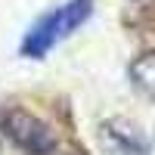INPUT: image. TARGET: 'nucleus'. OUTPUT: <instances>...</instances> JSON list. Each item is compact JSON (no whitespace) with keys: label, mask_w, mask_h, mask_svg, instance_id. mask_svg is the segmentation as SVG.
Returning a JSON list of instances; mask_svg holds the SVG:
<instances>
[{"label":"nucleus","mask_w":155,"mask_h":155,"mask_svg":"<svg viewBox=\"0 0 155 155\" xmlns=\"http://www.w3.org/2000/svg\"><path fill=\"white\" fill-rule=\"evenodd\" d=\"M0 130L28 155H56L59 152L50 124H44L28 109H6V112H0Z\"/></svg>","instance_id":"f03ea898"},{"label":"nucleus","mask_w":155,"mask_h":155,"mask_svg":"<svg viewBox=\"0 0 155 155\" xmlns=\"http://www.w3.org/2000/svg\"><path fill=\"white\" fill-rule=\"evenodd\" d=\"M90 12H93V0H68L59 9L41 16L31 25V31L25 34V41H22V56L44 59L62 37H68L74 28H81L90 19Z\"/></svg>","instance_id":"f257e3e1"},{"label":"nucleus","mask_w":155,"mask_h":155,"mask_svg":"<svg viewBox=\"0 0 155 155\" xmlns=\"http://www.w3.org/2000/svg\"><path fill=\"white\" fill-rule=\"evenodd\" d=\"M130 81H134V87H137L143 96L155 99V53L137 56V59L130 62Z\"/></svg>","instance_id":"20e7f679"},{"label":"nucleus","mask_w":155,"mask_h":155,"mask_svg":"<svg viewBox=\"0 0 155 155\" xmlns=\"http://www.w3.org/2000/svg\"><path fill=\"white\" fill-rule=\"evenodd\" d=\"M102 137H106V143L121 152V155H149V143L143 140V134L137 130L130 121L124 118H112L102 124Z\"/></svg>","instance_id":"7ed1b4c3"}]
</instances>
